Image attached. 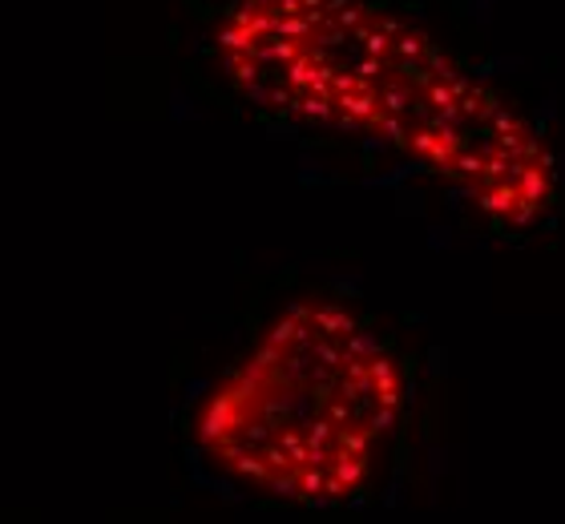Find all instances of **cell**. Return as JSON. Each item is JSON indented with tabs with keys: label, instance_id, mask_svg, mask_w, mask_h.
I'll list each match as a JSON object with an SVG mask.
<instances>
[{
	"label": "cell",
	"instance_id": "6da1fadb",
	"mask_svg": "<svg viewBox=\"0 0 565 524\" xmlns=\"http://www.w3.org/2000/svg\"><path fill=\"white\" fill-rule=\"evenodd\" d=\"M211 49L259 114L388 153L489 231L557 210L562 158L537 121L384 0H231Z\"/></svg>",
	"mask_w": 565,
	"mask_h": 524
},
{
	"label": "cell",
	"instance_id": "7a4b0ae2",
	"mask_svg": "<svg viewBox=\"0 0 565 524\" xmlns=\"http://www.w3.org/2000/svg\"><path fill=\"white\" fill-rule=\"evenodd\" d=\"M408 399L396 343L352 303L307 295L206 387L190 440L214 477L247 496L340 509L372 489Z\"/></svg>",
	"mask_w": 565,
	"mask_h": 524
}]
</instances>
